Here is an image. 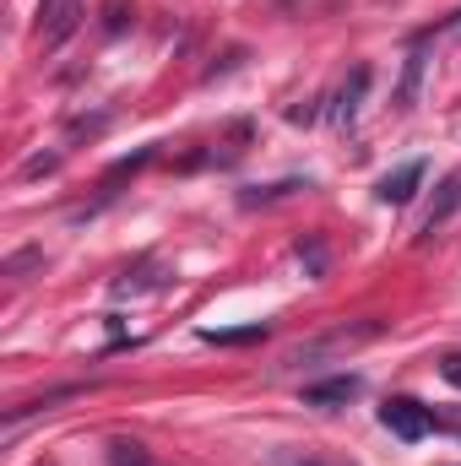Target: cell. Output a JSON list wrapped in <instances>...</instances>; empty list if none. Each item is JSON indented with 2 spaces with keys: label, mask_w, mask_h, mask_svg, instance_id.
<instances>
[{
  "label": "cell",
  "mask_w": 461,
  "mask_h": 466,
  "mask_svg": "<svg viewBox=\"0 0 461 466\" xmlns=\"http://www.w3.org/2000/svg\"><path fill=\"white\" fill-rule=\"evenodd\" d=\"M380 423H385L396 440H407V445H418V440L435 434V412H429L424 401H413V396H391V401L380 407Z\"/></svg>",
  "instance_id": "1"
},
{
  "label": "cell",
  "mask_w": 461,
  "mask_h": 466,
  "mask_svg": "<svg viewBox=\"0 0 461 466\" xmlns=\"http://www.w3.org/2000/svg\"><path fill=\"white\" fill-rule=\"evenodd\" d=\"M77 22H82V5H77V0H44V11H38V38L55 49L60 38L77 33Z\"/></svg>",
  "instance_id": "2"
},
{
  "label": "cell",
  "mask_w": 461,
  "mask_h": 466,
  "mask_svg": "<svg viewBox=\"0 0 461 466\" xmlns=\"http://www.w3.org/2000/svg\"><path fill=\"white\" fill-rule=\"evenodd\" d=\"M418 185H424V163H402V168H391V174L374 185V196H380L385 207H407V201L418 196Z\"/></svg>",
  "instance_id": "3"
},
{
  "label": "cell",
  "mask_w": 461,
  "mask_h": 466,
  "mask_svg": "<svg viewBox=\"0 0 461 466\" xmlns=\"http://www.w3.org/2000/svg\"><path fill=\"white\" fill-rule=\"evenodd\" d=\"M358 390H364V380H358V374H337V380L304 385V407H347Z\"/></svg>",
  "instance_id": "4"
},
{
  "label": "cell",
  "mask_w": 461,
  "mask_h": 466,
  "mask_svg": "<svg viewBox=\"0 0 461 466\" xmlns=\"http://www.w3.org/2000/svg\"><path fill=\"white\" fill-rule=\"evenodd\" d=\"M364 93H369V66H353V76L343 82V93H337V104H332V125H353L358 119V104H364Z\"/></svg>",
  "instance_id": "5"
},
{
  "label": "cell",
  "mask_w": 461,
  "mask_h": 466,
  "mask_svg": "<svg viewBox=\"0 0 461 466\" xmlns=\"http://www.w3.org/2000/svg\"><path fill=\"white\" fill-rule=\"evenodd\" d=\"M147 288H163V277H152V260H141L136 271H125L115 282V299H136V293H147Z\"/></svg>",
  "instance_id": "6"
},
{
  "label": "cell",
  "mask_w": 461,
  "mask_h": 466,
  "mask_svg": "<svg viewBox=\"0 0 461 466\" xmlns=\"http://www.w3.org/2000/svg\"><path fill=\"white\" fill-rule=\"evenodd\" d=\"M266 326H244V331H201V342H223V348H239V342H261Z\"/></svg>",
  "instance_id": "7"
},
{
  "label": "cell",
  "mask_w": 461,
  "mask_h": 466,
  "mask_svg": "<svg viewBox=\"0 0 461 466\" xmlns=\"http://www.w3.org/2000/svg\"><path fill=\"white\" fill-rule=\"evenodd\" d=\"M299 260L310 266V277H321V271H326V249H321L315 238H299Z\"/></svg>",
  "instance_id": "8"
},
{
  "label": "cell",
  "mask_w": 461,
  "mask_h": 466,
  "mask_svg": "<svg viewBox=\"0 0 461 466\" xmlns=\"http://www.w3.org/2000/svg\"><path fill=\"white\" fill-rule=\"evenodd\" d=\"M418 76H424V55H413V60H407V82H402V109L413 104V93H418Z\"/></svg>",
  "instance_id": "9"
},
{
  "label": "cell",
  "mask_w": 461,
  "mask_h": 466,
  "mask_svg": "<svg viewBox=\"0 0 461 466\" xmlns=\"http://www.w3.org/2000/svg\"><path fill=\"white\" fill-rule=\"evenodd\" d=\"M125 11H130V0H104V27H109V33L125 27Z\"/></svg>",
  "instance_id": "10"
},
{
  "label": "cell",
  "mask_w": 461,
  "mask_h": 466,
  "mask_svg": "<svg viewBox=\"0 0 461 466\" xmlns=\"http://www.w3.org/2000/svg\"><path fill=\"white\" fill-rule=\"evenodd\" d=\"M440 374H446V380L461 390V352H446V358H440Z\"/></svg>",
  "instance_id": "11"
},
{
  "label": "cell",
  "mask_w": 461,
  "mask_h": 466,
  "mask_svg": "<svg viewBox=\"0 0 461 466\" xmlns=\"http://www.w3.org/2000/svg\"><path fill=\"white\" fill-rule=\"evenodd\" d=\"M115 466H147V456L136 445H115Z\"/></svg>",
  "instance_id": "12"
},
{
  "label": "cell",
  "mask_w": 461,
  "mask_h": 466,
  "mask_svg": "<svg viewBox=\"0 0 461 466\" xmlns=\"http://www.w3.org/2000/svg\"><path fill=\"white\" fill-rule=\"evenodd\" d=\"M55 163H60V157H33V163H27V168H22V174H49V168H55Z\"/></svg>",
  "instance_id": "13"
},
{
  "label": "cell",
  "mask_w": 461,
  "mask_h": 466,
  "mask_svg": "<svg viewBox=\"0 0 461 466\" xmlns=\"http://www.w3.org/2000/svg\"><path fill=\"white\" fill-rule=\"evenodd\" d=\"M304 466H315V461H304Z\"/></svg>",
  "instance_id": "14"
}]
</instances>
